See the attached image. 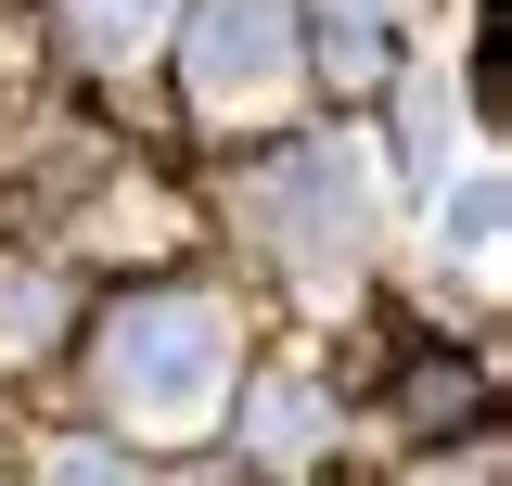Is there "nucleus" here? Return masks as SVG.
Masks as SVG:
<instances>
[{"label": "nucleus", "mask_w": 512, "mask_h": 486, "mask_svg": "<svg viewBox=\"0 0 512 486\" xmlns=\"http://www.w3.org/2000/svg\"><path fill=\"white\" fill-rule=\"evenodd\" d=\"M103 397H116L141 435L218 423V397H231V307H205V295L116 307V320H103Z\"/></svg>", "instance_id": "obj_1"}, {"label": "nucleus", "mask_w": 512, "mask_h": 486, "mask_svg": "<svg viewBox=\"0 0 512 486\" xmlns=\"http://www.w3.org/2000/svg\"><path fill=\"white\" fill-rule=\"evenodd\" d=\"M244 218L282 243V256H308V269L359 256V231H372V167H359V141H308V154H282V167L244 192Z\"/></svg>", "instance_id": "obj_2"}, {"label": "nucleus", "mask_w": 512, "mask_h": 486, "mask_svg": "<svg viewBox=\"0 0 512 486\" xmlns=\"http://www.w3.org/2000/svg\"><path fill=\"white\" fill-rule=\"evenodd\" d=\"M282 90H295V0H205L192 13V103L256 116Z\"/></svg>", "instance_id": "obj_3"}, {"label": "nucleus", "mask_w": 512, "mask_h": 486, "mask_svg": "<svg viewBox=\"0 0 512 486\" xmlns=\"http://www.w3.org/2000/svg\"><path fill=\"white\" fill-rule=\"evenodd\" d=\"M500 243H512V192H500V167L474 154V167L436 192V256H461L474 282H500Z\"/></svg>", "instance_id": "obj_4"}, {"label": "nucleus", "mask_w": 512, "mask_h": 486, "mask_svg": "<svg viewBox=\"0 0 512 486\" xmlns=\"http://www.w3.org/2000/svg\"><path fill=\"white\" fill-rule=\"evenodd\" d=\"M320 435H333V410H320L308 384H256V397H244V448H256V461H308Z\"/></svg>", "instance_id": "obj_5"}, {"label": "nucleus", "mask_w": 512, "mask_h": 486, "mask_svg": "<svg viewBox=\"0 0 512 486\" xmlns=\"http://www.w3.org/2000/svg\"><path fill=\"white\" fill-rule=\"evenodd\" d=\"M167 13H180V0H64V26H77V52H90V64H128Z\"/></svg>", "instance_id": "obj_6"}, {"label": "nucleus", "mask_w": 512, "mask_h": 486, "mask_svg": "<svg viewBox=\"0 0 512 486\" xmlns=\"http://www.w3.org/2000/svg\"><path fill=\"white\" fill-rule=\"evenodd\" d=\"M384 26H397V0H320V64L333 77H384Z\"/></svg>", "instance_id": "obj_7"}, {"label": "nucleus", "mask_w": 512, "mask_h": 486, "mask_svg": "<svg viewBox=\"0 0 512 486\" xmlns=\"http://www.w3.org/2000/svg\"><path fill=\"white\" fill-rule=\"evenodd\" d=\"M39 486H141V461H116V448H52Z\"/></svg>", "instance_id": "obj_8"}, {"label": "nucleus", "mask_w": 512, "mask_h": 486, "mask_svg": "<svg viewBox=\"0 0 512 486\" xmlns=\"http://www.w3.org/2000/svg\"><path fill=\"white\" fill-rule=\"evenodd\" d=\"M448 128H461V103H448V77H423V90H410V141H423V167H448Z\"/></svg>", "instance_id": "obj_9"}]
</instances>
